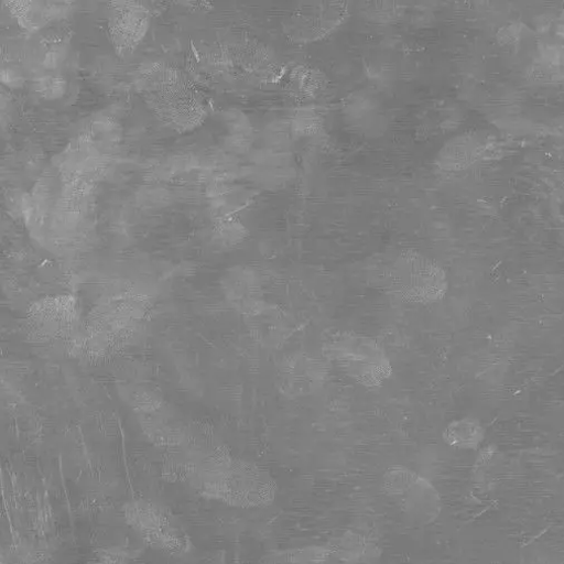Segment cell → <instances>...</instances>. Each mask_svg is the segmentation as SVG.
<instances>
[{
	"label": "cell",
	"mask_w": 564,
	"mask_h": 564,
	"mask_svg": "<svg viewBox=\"0 0 564 564\" xmlns=\"http://www.w3.org/2000/svg\"><path fill=\"white\" fill-rule=\"evenodd\" d=\"M382 491L414 524H431L442 512V498L437 489L406 466L393 465L387 469Z\"/></svg>",
	"instance_id": "cell-2"
},
{
	"label": "cell",
	"mask_w": 564,
	"mask_h": 564,
	"mask_svg": "<svg viewBox=\"0 0 564 564\" xmlns=\"http://www.w3.org/2000/svg\"><path fill=\"white\" fill-rule=\"evenodd\" d=\"M325 359L337 366L356 383L379 389L391 379L393 367L384 347L373 338L339 332L325 341Z\"/></svg>",
	"instance_id": "cell-1"
},
{
	"label": "cell",
	"mask_w": 564,
	"mask_h": 564,
	"mask_svg": "<svg viewBox=\"0 0 564 564\" xmlns=\"http://www.w3.org/2000/svg\"><path fill=\"white\" fill-rule=\"evenodd\" d=\"M325 362L308 355L293 356L281 364L279 384L290 397H303L316 392L325 383Z\"/></svg>",
	"instance_id": "cell-4"
},
{
	"label": "cell",
	"mask_w": 564,
	"mask_h": 564,
	"mask_svg": "<svg viewBox=\"0 0 564 564\" xmlns=\"http://www.w3.org/2000/svg\"><path fill=\"white\" fill-rule=\"evenodd\" d=\"M330 557L327 545H305L271 551L260 564H326Z\"/></svg>",
	"instance_id": "cell-7"
},
{
	"label": "cell",
	"mask_w": 564,
	"mask_h": 564,
	"mask_svg": "<svg viewBox=\"0 0 564 564\" xmlns=\"http://www.w3.org/2000/svg\"><path fill=\"white\" fill-rule=\"evenodd\" d=\"M486 437L482 424L474 417H462L451 422L443 432L444 442L458 449H476Z\"/></svg>",
	"instance_id": "cell-6"
},
{
	"label": "cell",
	"mask_w": 564,
	"mask_h": 564,
	"mask_svg": "<svg viewBox=\"0 0 564 564\" xmlns=\"http://www.w3.org/2000/svg\"><path fill=\"white\" fill-rule=\"evenodd\" d=\"M327 546L332 557L344 564H372L382 555V549L378 543L352 530L334 538Z\"/></svg>",
	"instance_id": "cell-5"
},
{
	"label": "cell",
	"mask_w": 564,
	"mask_h": 564,
	"mask_svg": "<svg viewBox=\"0 0 564 564\" xmlns=\"http://www.w3.org/2000/svg\"><path fill=\"white\" fill-rule=\"evenodd\" d=\"M393 274L397 291L410 303H436L446 294L447 280L444 270L422 257L399 260Z\"/></svg>",
	"instance_id": "cell-3"
}]
</instances>
